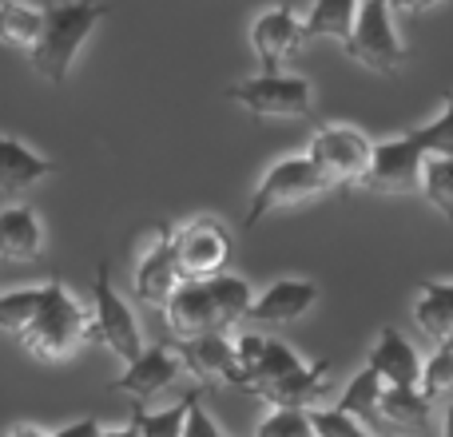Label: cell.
<instances>
[{"label": "cell", "mask_w": 453, "mask_h": 437, "mask_svg": "<svg viewBox=\"0 0 453 437\" xmlns=\"http://www.w3.org/2000/svg\"><path fill=\"white\" fill-rule=\"evenodd\" d=\"M250 282L239 274H215V279L180 282L172 298L164 303L167 330L175 338H199V334H226L239 318H247L250 306Z\"/></svg>", "instance_id": "obj_1"}, {"label": "cell", "mask_w": 453, "mask_h": 437, "mask_svg": "<svg viewBox=\"0 0 453 437\" xmlns=\"http://www.w3.org/2000/svg\"><path fill=\"white\" fill-rule=\"evenodd\" d=\"M104 16H108V4H100V0H52L44 8L40 36L28 52L36 76L48 80V84H64L80 48L88 44V36L96 32V24Z\"/></svg>", "instance_id": "obj_2"}, {"label": "cell", "mask_w": 453, "mask_h": 437, "mask_svg": "<svg viewBox=\"0 0 453 437\" xmlns=\"http://www.w3.org/2000/svg\"><path fill=\"white\" fill-rule=\"evenodd\" d=\"M20 342L40 362H64L88 342V310L72 298V290L60 279L44 282L40 310L32 326L20 334Z\"/></svg>", "instance_id": "obj_3"}, {"label": "cell", "mask_w": 453, "mask_h": 437, "mask_svg": "<svg viewBox=\"0 0 453 437\" xmlns=\"http://www.w3.org/2000/svg\"><path fill=\"white\" fill-rule=\"evenodd\" d=\"M172 255H175L180 282H199L226 271V263L234 255V242L219 215H196L188 223L172 226Z\"/></svg>", "instance_id": "obj_4"}, {"label": "cell", "mask_w": 453, "mask_h": 437, "mask_svg": "<svg viewBox=\"0 0 453 437\" xmlns=\"http://www.w3.org/2000/svg\"><path fill=\"white\" fill-rule=\"evenodd\" d=\"M226 100L247 108L255 119H303L314 108V88L306 76L290 72H258L226 88Z\"/></svg>", "instance_id": "obj_5"}, {"label": "cell", "mask_w": 453, "mask_h": 437, "mask_svg": "<svg viewBox=\"0 0 453 437\" xmlns=\"http://www.w3.org/2000/svg\"><path fill=\"white\" fill-rule=\"evenodd\" d=\"M370 151L374 143L350 124H322L319 132L311 135V148H306V159L314 164V172L326 180L330 191H346L358 188L362 175L370 167Z\"/></svg>", "instance_id": "obj_6"}, {"label": "cell", "mask_w": 453, "mask_h": 437, "mask_svg": "<svg viewBox=\"0 0 453 437\" xmlns=\"http://www.w3.org/2000/svg\"><path fill=\"white\" fill-rule=\"evenodd\" d=\"M342 48L354 64L378 72V76H394L406 64V48L394 32V12L390 4H378V0H358L350 36L342 40Z\"/></svg>", "instance_id": "obj_7"}, {"label": "cell", "mask_w": 453, "mask_h": 437, "mask_svg": "<svg viewBox=\"0 0 453 437\" xmlns=\"http://www.w3.org/2000/svg\"><path fill=\"white\" fill-rule=\"evenodd\" d=\"M88 338L111 350L119 362H132L143 350V334L135 322L132 306L119 298V290L111 287V271L108 263L96 266V282H92V310H88Z\"/></svg>", "instance_id": "obj_8"}, {"label": "cell", "mask_w": 453, "mask_h": 437, "mask_svg": "<svg viewBox=\"0 0 453 437\" xmlns=\"http://www.w3.org/2000/svg\"><path fill=\"white\" fill-rule=\"evenodd\" d=\"M326 180L314 172V164L306 156H287L279 159L274 167H266L263 180H258L255 196H250V207H247V218L242 226H258L271 211L279 207H295V203H306V199H319L326 196Z\"/></svg>", "instance_id": "obj_9"}, {"label": "cell", "mask_w": 453, "mask_h": 437, "mask_svg": "<svg viewBox=\"0 0 453 437\" xmlns=\"http://www.w3.org/2000/svg\"><path fill=\"white\" fill-rule=\"evenodd\" d=\"M422 164L426 156L414 148L410 135H390V140L374 143L370 167L358 188H366L370 196H414L422 188Z\"/></svg>", "instance_id": "obj_10"}, {"label": "cell", "mask_w": 453, "mask_h": 437, "mask_svg": "<svg viewBox=\"0 0 453 437\" xmlns=\"http://www.w3.org/2000/svg\"><path fill=\"white\" fill-rule=\"evenodd\" d=\"M180 374H183V366H180V358H175L172 342H156V346H143V350L127 362L124 374L108 382V390L127 394L132 402H140V406H143L148 398L172 390Z\"/></svg>", "instance_id": "obj_11"}, {"label": "cell", "mask_w": 453, "mask_h": 437, "mask_svg": "<svg viewBox=\"0 0 453 437\" xmlns=\"http://www.w3.org/2000/svg\"><path fill=\"white\" fill-rule=\"evenodd\" d=\"M175 287H180V271H175V255H172V223H159L151 247L143 250L140 263H135L132 295L140 306L164 310V303L172 298Z\"/></svg>", "instance_id": "obj_12"}, {"label": "cell", "mask_w": 453, "mask_h": 437, "mask_svg": "<svg viewBox=\"0 0 453 437\" xmlns=\"http://www.w3.org/2000/svg\"><path fill=\"white\" fill-rule=\"evenodd\" d=\"M250 48L258 56L263 72H282L287 60L303 48V20L290 4H274L250 24Z\"/></svg>", "instance_id": "obj_13"}, {"label": "cell", "mask_w": 453, "mask_h": 437, "mask_svg": "<svg viewBox=\"0 0 453 437\" xmlns=\"http://www.w3.org/2000/svg\"><path fill=\"white\" fill-rule=\"evenodd\" d=\"M172 350L180 366L196 378L199 386H239V366H234V346L226 334H199V338H172Z\"/></svg>", "instance_id": "obj_14"}, {"label": "cell", "mask_w": 453, "mask_h": 437, "mask_svg": "<svg viewBox=\"0 0 453 437\" xmlns=\"http://www.w3.org/2000/svg\"><path fill=\"white\" fill-rule=\"evenodd\" d=\"M314 303H319V282H311V279H279V282H271L266 290L250 295L247 318L263 322V326H290V322L303 318Z\"/></svg>", "instance_id": "obj_15"}, {"label": "cell", "mask_w": 453, "mask_h": 437, "mask_svg": "<svg viewBox=\"0 0 453 437\" xmlns=\"http://www.w3.org/2000/svg\"><path fill=\"white\" fill-rule=\"evenodd\" d=\"M326 390H330V358H322V362H303L290 374L258 386L255 398L271 402L274 410H314V402L326 398Z\"/></svg>", "instance_id": "obj_16"}, {"label": "cell", "mask_w": 453, "mask_h": 437, "mask_svg": "<svg viewBox=\"0 0 453 437\" xmlns=\"http://www.w3.org/2000/svg\"><path fill=\"white\" fill-rule=\"evenodd\" d=\"M366 370H374L382 378V386H398V390H418V378H422V358H418L414 342H410L402 330L382 326L378 330V342L366 354Z\"/></svg>", "instance_id": "obj_17"}, {"label": "cell", "mask_w": 453, "mask_h": 437, "mask_svg": "<svg viewBox=\"0 0 453 437\" xmlns=\"http://www.w3.org/2000/svg\"><path fill=\"white\" fill-rule=\"evenodd\" d=\"M44 255V223L28 203L0 207V263H36Z\"/></svg>", "instance_id": "obj_18"}, {"label": "cell", "mask_w": 453, "mask_h": 437, "mask_svg": "<svg viewBox=\"0 0 453 437\" xmlns=\"http://www.w3.org/2000/svg\"><path fill=\"white\" fill-rule=\"evenodd\" d=\"M52 172H56L52 159H44L28 143L0 132V196H24V191H32Z\"/></svg>", "instance_id": "obj_19"}, {"label": "cell", "mask_w": 453, "mask_h": 437, "mask_svg": "<svg viewBox=\"0 0 453 437\" xmlns=\"http://www.w3.org/2000/svg\"><path fill=\"white\" fill-rule=\"evenodd\" d=\"M414 322L434 346L453 342V282H422L414 298Z\"/></svg>", "instance_id": "obj_20"}, {"label": "cell", "mask_w": 453, "mask_h": 437, "mask_svg": "<svg viewBox=\"0 0 453 437\" xmlns=\"http://www.w3.org/2000/svg\"><path fill=\"white\" fill-rule=\"evenodd\" d=\"M358 0H314L311 12L303 16V44L306 40H338L342 44L350 36Z\"/></svg>", "instance_id": "obj_21"}, {"label": "cell", "mask_w": 453, "mask_h": 437, "mask_svg": "<svg viewBox=\"0 0 453 437\" xmlns=\"http://www.w3.org/2000/svg\"><path fill=\"white\" fill-rule=\"evenodd\" d=\"M40 24H44V8L28 4V0H0V44L32 52Z\"/></svg>", "instance_id": "obj_22"}, {"label": "cell", "mask_w": 453, "mask_h": 437, "mask_svg": "<svg viewBox=\"0 0 453 437\" xmlns=\"http://www.w3.org/2000/svg\"><path fill=\"white\" fill-rule=\"evenodd\" d=\"M430 410L434 402H426L418 390H398V386H386L382 402H378V418L402 426V430H426L430 426Z\"/></svg>", "instance_id": "obj_23"}, {"label": "cell", "mask_w": 453, "mask_h": 437, "mask_svg": "<svg viewBox=\"0 0 453 437\" xmlns=\"http://www.w3.org/2000/svg\"><path fill=\"white\" fill-rule=\"evenodd\" d=\"M382 378L374 374V370H358V374L350 378V386L342 390V398H338L334 410H342L346 418H354L358 426L366 422H378V402H382Z\"/></svg>", "instance_id": "obj_24"}, {"label": "cell", "mask_w": 453, "mask_h": 437, "mask_svg": "<svg viewBox=\"0 0 453 437\" xmlns=\"http://www.w3.org/2000/svg\"><path fill=\"white\" fill-rule=\"evenodd\" d=\"M422 191L434 203V211L446 215V223L453 226V156H426L422 164Z\"/></svg>", "instance_id": "obj_25"}, {"label": "cell", "mask_w": 453, "mask_h": 437, "mask_svg": "<svg viewBox=\"0 0 453 437\" xmlns=\"http://www.w3.org/2000/svg\"><path fill=\"white\" fill-rule=\"evenodd\" d=\"M40 298H44V287L8 290V295H0V330L12 334V338H20L24 330L32 326V318H36Z\"/></svg>", "instance_id": "obj_26"}, {"label": "cell", "mask_w": 453, "mask_h": 437, "mask_svg": "<svg viewBox=\"0 0 453 437\" xmlns=\"http://www.w3.org/2000/svg\"><path fill=\"white\" fill-rule=\"evenodd\" d=\"M183 418H188V394L167 410H143L140 402H132V426L140 437H183Z\"/></svg>", "instance_id": "obj_27"}, {"label": "cell", "mask_w": 453, "mask_h": 437, "mask_svg": "<svg viewBox=\"0 0 453 437\" xmlns=\"http://www.w3.org/2000/svg\"><path fill=\"white\" fill-rule=\"evenodd\" d=\"M410 140L422 156H453V92H446V104H441V116L430 119L422 127H410Z\"/></svg>", "instance_id": "obj_28"}, {"label": "cell", "mask_w": 453, "mask_h": 437, "mask_svg": "<svg viewBox=\"0 0 453 437\" xmlns=\"http://www.w3.org/2000/svg\"><path fill=\"white\" fill-rule=\"evenodd\" d=\"M418 394H422L426 402H438V398H446V394H453V342L434 346L430 362H422Z\"/></svg>", "instance_id": "obj_29"}, {"label": "cell", "mask_w": 453, "mask_h": 437, "mask_svg": "<svg viewBox=\"0 0 453 437\" xmlns=\"http://www.w3.org/2000/svg\"><path fill=\"white\" fill-rule=\"evenodd\" d=\"M255 437H314V426L306 410H271L258 422Z\"/></svg>", "instance_id": "obj_30"}, {"label": "cell", "mask_w": 453, "mask_h": 437, "mask_svg": "<svg viewBox=\"0 0 453 437\" xmlns=\"http://www.w3.org/2000/svg\"><path fill=\"white\" fill-rule=\"evenodd\" d=\"M314 426V437H370L366 426H358L354 418H346L342 410H306Z\"/></svg>", "instance_id": "obj_31"}, {"label": "cell", "mask_w": 453, "mask_h": 437, "mask_svg": "<svg viewBox=\"0 0 453 437\" xmlns=\"http://www.w3.org/2000/svg\"><path fill=\"white\" fill-rule=\"evenodd\" d=\"M183 437H226L215 418L207 414V406L199 402V390L188 394V418H183Z\"/></svg>", "instance_id": "obj_32"}, {"label": "cell", "mask_w": 453, "mask_h": 437, "mask_svg": "<svg viewBox=\"0 0 453 437\" xmlns=\"http://www.w3.org/2000/svg\"><path fill=\"white\" fill-rule=\"evenodd\" d=\"M48 437H100V422H96V418H80V422L64 426V430L48 433Z\"/></svg>", "instance_id": "obj_33"}, {"label": "cell", "mask_w": 453, "mask_h": 437, "mask_svg": "<svg viewBox=\"0 0 453 437\" xmlns=\"http://www.w3.org/2000/svg\"><path fill=\"white\" fill-rule=\"evenodd\" d=\"M441 4H453V0H390V12H430Z\"/></svg>", "instance_id": "obj_34"}, {"label": "cell", "mask_w": 453, "mask_h": 437, "mask_svg": "<svg viewBox=\"0 0 453 437\" xmlns=\"http://www.w3.org/2000/svg\"><path fill=\"white\" fill-rule=\"evenodd\" d=\"M4 437H48L44 430H36V426H12Z\"/></svg>", "instance_id": "obj_35"}, {"label": "cell", "mask_w": 453, "mask_h": 437, "mask_svg": "<svg viewBox=\"0 0 453 437\" xmlns=\"http://www.w3.org/2000/svg\"><path fill=\"white\" fill-rule=\"evenodd\" d=\"M100 437H140V433H135V426L127 422L124 430H100Z\"/></svg>", "instance_id": "obj_36"}, {"label": "cell", "mask_w": 453, "mask_h": 437, "mask_svg": "<svg viewBox=\"0 0 453 437\" xmlns=\"http://www.w3.org/2000/svg\"><path fill=\"white\" fill-rule=\"evenodd\" d=\"M441 437H453V402L446 406V418H441Z\"/></svg>", "instance_id": "obj_37"}, {"label": "cell", "mask_w": 453, "mask_h": 437, "mask_svg": "<svg viewBox=\"0 0 453 437\" xmlns=\"http://www.w3.org/2000/svg\"><path fill=\"white\" fill-rule=\"evenodd\" d=\"M378 4H390V0H378Z\"/></svg>", "instance_id": "obj_38"}]
</instances>
